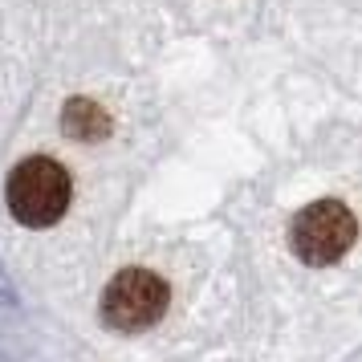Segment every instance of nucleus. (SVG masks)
Segmentation results:
<instances>
[{"mask_svg": "<svg viewBox=\"0 0 362 362\" xmlns=\"http://www.w3.org/2000/svg\"><path fill=\"white\" fill-rule=\"evenodd\" d=\"M354 236H358V224H354L350 208L338 199H317L310 208H301L289 224V245L313 269L342 261L354 245Z\"/></svg>", "mask_w": 362, "mask_h": 362, "instance_id": "2", "label": "nucleus"}, {"mask_svg": "<svg viewBox=\"0 0 362 362\" xmlns=\"http://www.w3.org/2000/svg\"><path fill=\"white\" fill-rule=\"evenodd\" d=\"M167 301H171V289L159 273L122 269L102 293V317H106V326L122 329V334H139V329H151L163 317Z\"/></svg>", "mask_w": 362, "mask_h": 362, "instance_id": "3", "label": "nucleus"}, {"mask_svg": "<svg viewBox=\"0 0 362 362\" xmlns=\"http://www.w3.org/2000/svg\"><path fill=\"white\" fill-rule=\"evenodd\" d=\"M69 196H74L69 171L49 155H33V159L17 163L8 175V212L25 228L57 224L69 208Z\"/></svg>", "mask_w": 362, "mask_h": 362, "instance_id": "1", "label": "nucleus"}, {"mask_svg": "<svg viewBox=\"0 0 362 362\" xmlns=\"http://www.w3.org/2000/svg\"><path fill=\"white\" fill-rule=\"evenodd\" d=\"M0 305H17V289H13V281H8L4 269H0Z\"/></svg>", "mask_w": 362, "mask_h": 362, "instance_id": "5", "label": "nucleus"}, {"mask_svg": "<svg viewBox=\"0 0 362 362\" xmlns=\"http://www.w3.org/2000/svg\"><path fill=\"white\" fill-rule=\"evenodd\" d=\"M62 131L69 139H78V143H98L110 134V115L102 110L98 102L90 98H74L66 102V110H62Z\"/></svg>", "mask_w": 362, "mask_h": 362, "instance_id": "4", "label": "nucleus"}]
</instances>
